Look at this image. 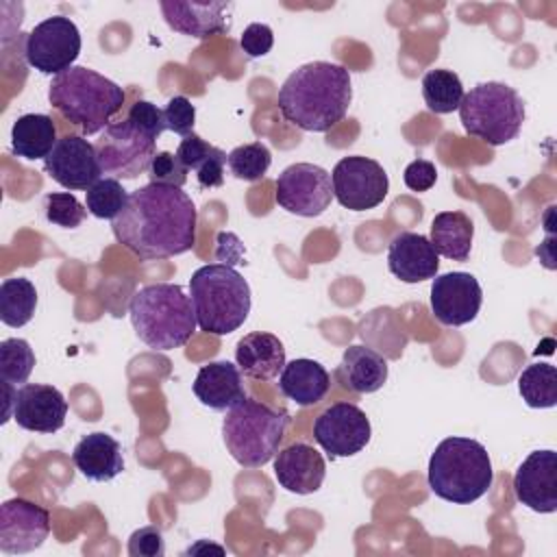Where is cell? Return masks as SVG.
Segmentation results:
<instances>
[{
  "label": "cell",
  "instance_id": "6da1fadb",
  "mask_svg": "<svg viewBox=\"0 0 557 557\" xmlns=\"http://www.w3.org/2000/svg\"><path fill=\"white\" fill-rule=\"evenodd\" d=\"M196 222V205L181 187L148 183L128 196L111 228L126 250L148 261L191 250Z\"/></svg>",
  "mask_w": 557,
  "mask_h": 557
},
{
  "label": "cell",
  "instance_id": "7a4b0ae2",
  "mask_svg": "<svg viewBox=\"0 0 557 557\" xmlns=\"http://www.w3.org/2000/svg\"><path fill=\"white\" fill-rule=\"evenodd\" d=\"M350 100V72L331 61H311L296 67L278 89L283 117L311 133H324L342 122Z\"/></svg>",
  "mask_w": 557,
  "mask_h": 557
},
{
  "label": "cell",
  "instance_id": "3957f363",
  "mask_svg": "<svg viewBox=\"0 0 557 557\" xmlns=\"http://www.w3.org/2000/svg\"><path fill=\"white\" fill-rule=\"evenodd\" d=\"M137 337L154 350L185 346L196 333V311L181 285L154 283L141 287L128 305Z\"/></svg>",
  "mask_w": 557,
  "mask_h": 557
},
{
  "label": "cell",
  "instance_id": "277c9868",
  "mask_svg": "<svg viewBox=\"0 0 557 557\" xmlns=\"http://www.w3.org/2000/svg\"><path fill=\"white\" fill-rule=\"evenodd\" d=\"M124 98L126 94L117 83L85 65H74L54 76L48 89L50 107L85 135L104 131L122 109Z\"/></svg>",
  "mask_w": 557,
  "mask_h": 557
},
{
  "label": "cell",
  "instance_id": "5b68a950",
  "mask_svg": "<svg viewBox=\"0 0 557 557\" xmlns=\"http://www.w3.org/2000/svg\"><path fill=\"white\" fill-rule=\"evenodd\" d=\"M429 487L442 500L470 505L494 483L487 448L472 437L442 440L429 459Z\"/></svg>",
  "mask_w": 557,
  "mask_h": 557
},
{
  "label": "cell",
  "instance_id": "8992f818",
  "mask_svg": "<svg viewBox=\"0 0 557 557\" xmlns=\"http://www.w3.org/2000/svg\"><path fill=\"white\" fill-rule=\"evenodd\" d=\"M189 298L198 329L211 335L237 331L250 313V287L226 263H207L189 278Z\"/></svg>",
  "mask_w": 557,
  "mask_h": 557
},
{
  "label": "cell",
  "instance_id": "52a82bcc",
  "mask_svg": "<svg viewBox=\"0 0 557 557\" xmlns=\"http://www.w3.org/2000/svg\"><path fill=\"white\" fill-rule=\"evenodd\" d=\"M292 418L255 398H244L222 420V440L228 455L244 468H261L276 453Z\"/></svg>",
  "mask_w": 557,
  "mask_h": 557
},
{
  "label": "cell",
  "instance_id": "ba28073f",
  "mask_svg": "<svg viewBox=\"0 0 557 557\" xmlns=\"http://www.w3.org/2000/svg\"><path fill=\"white\" fill-rule=\"evenodd\" d=\"M463 131L490 146H503L518 137L524 122V102L520 94L496 81L479 83L459 104Z\"/></svg>",
  "mask_w": 557,
  "mask_h": 557
},
{
  "label": "cell",
  "instance_id": "9c48e42d",
  "mask_svg": "<svg viewBox=\"0 0 557 557\" xmlns=\"http://www.w3.org/2000/svg\"><path fill=\"white\" fill-rule=\"evenodd\" d=\"M102 172L111 178H137L150 170L157 137L135 126L128 117L111 122L94 144Z\"/></svg>",
  "mask_w": 557,
  "mask_h": 557
},
{
  "label": "cell",
  "instance_id": "30bf717a",
  "mask_svg": "<svg viewBox=\"0 0 557 557\" xmlns=\"http://www.w3.org/2000/svg\"><path fill=\"white\" fill-rule=\"evenodd\" d=\"M81 30L65 15H52L39 22L24 44V57L41 74H63L74 67L81 54Z\"/></svg>",
  "mask_w": 557,
  "mask_h": 557
},
{
  "label": "cell",
  "instance_id": "8fae6325",
  "mask_svg": "<svg viewBox=\"0 0 557 557\" xmlns=\"http://www.w3.org/2000/svg\"><path fill=\"white\" fill-rule=\"evenodd\" d=\"M331 183L337 202L350 211L379 207L389 189V178L383 165L361 154L339 159L331 172Z\"/></svg>",
  "mask_w": 557,
  "mask_h": 557
},
{
  "label": "cell",
  "instance_id": "7c38bea8",
  "mask_svg": "<svg viewBox=\"0 0 557 557\" xmlns=\"http://www.w3.org/2000/svg\"><path fill=\"white\" fill-rule=\"evenodd\" d=\"M274 198L287 213L315 218L324 213L335 198L331 174L315 163L287 165L276 178Z\"/></svg>",
  "mask_w": 557,
  "mask_h": 557
},
{
  "label": "cell",
  "instance_id": "4fadbf2b",
  "mask_svg": "<svg viewBox=\"0 0 557 557\" xmlns=\"http://www.w3.org/2000/svg\"><path fill=\"white\" fill-rule=\"evenodd\" d=\"M372 435L368 416L352 403H335L313 422V440L331 457H352L361 453Z\"/></svg>",
  "mask_w": 557,
  "mask_h": 557
},
{
  "label": "cell",
  "instance_id": "5bb4252c",
  "mask_svg": "<svg viewBox=\"0 0 557 557\" xmlns=\"http://www.w3.org/2000/svg\"><path fill=\"white\" fill-rule=\"evenodd\" d=\"M46 174L65 189L87 191L102 178V165L96 146L81 135H65L44 159Z\"/></svg>",
  "mask_w": 557,
  "mask_h": 557
},
{
  "label": "cell",
  "instance_id": "9a60e30c",
  "mask_svg": "<svg viewBox=\"0 0 557 557\" xmlns=\"http://www.w3.org/2000/svg\"><path fill=\"white\" fill-rule=\"evenodd\" d=\"M50 533V513L46 507L11 498L0 507V550L7 555H24L44 544Z\"/></svg>",
  "mask_w": 557,
  "mask_h": 557
},
{
  "label": "cell",
  "instance_id": "2e32d148",
  "mask_svg": "<svg viewBox=\"0 0 557 557\" xmlns=\"http://www.w3.org/2000/svg\"><path fill=\"white\" fill-rule=\"evenodd\" d=\"M483 289L468 272H446L433 278L431 311L444 326H463L479 315Z\"/></svg>",
  "mask_w": 557,
  "mask_h": 557
},
{
  "label": "cell",
  "instance_id": "e0dca14e",
  "mask_svg": "<svg viewBox=\"0 0 557 557\" xmlns=\"http://www.w3.org/2000/svg\"><path fill=\"white\" fill-rule=\"evenodd\" d=\"M513 492L518 503L537 513L557 511V453H529V457L516 470Z\"/></svg>",
  "mask_w": 557,
  "mask_h": 557
},
{
  "label": "cell",
  "instance_id": "ac0fdd59",
  "mask_svg": "<svg viewBox=\"0 0 557 557\" xmlns=\"http://www.w3.org/2000/svg\"><path fill=\"white\" fill-rule=\"evenodd\" d=\"M161 13L168 26L181 35L209 39L231 28L233 2L224 0H163Z\"/></svg>",
  "mask_w": 557,
  "mask_h": 557
},
{
  "label": "cell",
  "instance_id": "d6986e66",
  "mask_svg": "<svg viewBox=\"0 0 557 557\" xmlns=\"http://www.w3.org/2000/svg\"><path fill=\"white\" fill-rule=\"evenodd\" d=\"M67 400L54 385L24 383L17 387L13 420L17 426L35 433H57L63 429Z\"/></svg>",
  "mask_w": 557,
  "mask_h": 557
},
{
  "label": "cell",
  "instance_id": "ffe728a7",
  "mask_svg": "<svg viewBox=\"0 0 557 557\" xmlns=\"http://www.w3.org/2000/svg\"><path fill=\"white\" fill-rule=\"evenodd\" d=\"M387 268L403 283H420L435 278L440 270V255L429 237L403 231L389 242Z\"/></svg>",
  "mask_w": 557,
  "mask_h": 557
},
{
  "label": "cell",
  "instance_id": "44dd1931",
  "mask_svg": "<svg viewBox=\"0 0 557 557\" xmlns=\"http://www.w3.org/2000/svg\"><path fill=\"white\" fill-rule=\"evenodd\" d=\"M324 474L326 463L322 455L305 442H296L276 453L274 476L278 485L292 494L305 496L318 492L322 487Z\"/></svg>",
  "mask_w": 557,
  "mask_h": 557
},
{
  "label": "cell",
  "instance_id": "7402d4cb",
  "mask_svg": "<svg viewBox=\"0 0 557 557\" xmlns=\"http://www.w3.org/2000/svg\"><path fill=\"white\" fill-rule=\"evenodd\" d=\"M191 387L196 398L215 411H226L246 398L242 370L228 361H213L202 366Z\"/></svg>",
  "mask_w": 557,
  "mask_h": 557
},
{
  "label": "cell",
  "instance_id": "603a6c76",
  "mask_svg": "<svg viewBox=\"0 0 557 557\" xmlns=\"http://www.w3.org/2000/svg\"><path fill=\"white\" fill-rule=\"evenodd\" d=\"M235 361L248 379L272 381L285 368V348L276 335L252 331L237 342Z\"/></svg>",
  "mask_w": 557,
  "mask_h": 557
},
{
  "label": "cell",
  "instance_id": "cb8c5ba5",
  "mask_svg": "<svg viewBox=\"0 0 557 557\" xmlns=\"http://www.w3.org/2000/svg\"><path fill=\"white\" fill-rule=\"evenodd\" d=\"M74 466L81 470L83 476L89 481H111L124 470V457L122 446L117 440H113L109 433H89L85 435L72 453Z\"/></svg>",
  "mask_w": 557,
  "mask_h": 557
},
{
  "label": "cell",
  "instance_id": "d4e9b609",
  "mask_svg": "<svg viewBox=\"0 0 557 557\" xmlns=\"http://www.w3.org/2000/svg\"><path fill=\"white\" fill-rule=\"evenodd\" d=\"M339 385L355 394H372L387 381V361L368 346H348L335 370Z\"/></svg>",
  "mask_w": 557,
  "mask_h": 557
},
{
  "label": "cell",
  "instance_id": "484cf974",
  "mask_svg": "<svg viewBox=\"0 0 557 557\" xmlns=\"http://www.w3.org/2000/svg\"><path fill=\"white\" fill-rule=\"evenodd\" d=\"M278 387L283 396H287L296 405L311 407L326 396L331 387V376L324 366L313 359H294L281 370Z\"/></svg>",
  "mask_w": 557,
  "mask_h": 557
},
{
  "label": "cell",
  "instance_id": "4316f807",
  "mask_svg": "<svg viewBox=\"0 0 557 557\" xmlns=\"http://www.w3.org/2000/svg\"><path fill=\"white\" fill-rule=\"evenodd\" d=\"M474 224L463 211H442L431 222V244L437 255L453 261H468Z\"/></svg>",
  "mask_w": 557,
  "mask_h": 557
},
{
  "label": "cell",
  "instance_id": "83f0119b",
  "mask_svg": "<svg viewBox=\"0 0 557 557\" xmlns=\"http://www.w3.org/2000/svg\"><path fill=\"white\" fill-rule=\"evenodd\" d=\"M57 128L50 115L26 113L13 122L11 150L22 159H46L57 146Z\"/></svg>",
  "mask_w": 557,
  "mask_h": 557
},
{
  "label": "cell",
  "instance_id": "f1b7e54d",
  "mask_svg": "<svg viewBox=\"0 0 557 557\" xmlns=\"http://www.w3.org/2000/svg\"><path fill=\"white\" fill-rule=\"evenodd\" d=\"M37 289L24 276L4 278L0 285V320L7 326L20 329L35 315Z\"/></svg>",
  "mask_w": 557,
  "mask_h": 557
},
{
  "label": "cell",
  "instance_id": "f546056e",
  "mask_svg": "<svg viewBox=\"0 0 557 557\" xmlns=\"http://www.w3.org/2000/svg\"><path fill=\"white\" fill-rule=\"evenodd\" d=\"M461 78L453 70H429L422 76V98L433 113H453L463 100Z\"/></svg>",
  "mask_w": 557,
  "mask_h": 557
},
{
  "label": "cell",
  "instance_id": "4dcf8cb0",
  "mask_svg": "<svg viewBox=\"0 0 557 557\" xmlns=\"http://www.w3.org/2000/svg\"><path fill=\"white\" fill-rule=\"evenodd\" d=\"M522 400L533 409H550L557 405V370L550 363H531L518 376Z\"/></svg>",
  "mask_w": 557,
  "mask_h": 557
},
{
  "label": "cell",
  "instance_id": "1f68e13d",
  "mask_svg": "<svg viewBox=\"0 0 557 557\" xmlns=\"http://www.w3.org/2000/svg\"><path fill=\"white\" fill-rule=\"evenodd\" d=\"M35 368V352L26 339L9 337L0 342V379L2 385H24Z\"/></svg>",
  "mask_w": 557,
  "mask_h": 557
},
{
  "label": "cell",
  "instance_id": "d6a6232c",
  "mask_svg": "<svg viewBox=\"0 0 557 557\" xmlns=\"http://www.w3.org/2000/svg\"><path fill=\"white\" fill-rule=\"evenodd\" d=\"M126 189L122 187V183L117 178H100L98 183H94L87 191H85V207L91 215L100 218V220H115L120 215V211L126 207L128 202Z\"/></svg>",
  "mask_w": 557,
  "mask_h": 557
},
{
  "label": "cell",
  "instance_id": "836d02e7",
  "mask_svg": "<svg viewBox=\"0 0 557 557\" xmlns=\"http://www.w3.org/2000/svg\"><path fill=\"white\" fill-rule=\"evenodd\" d=\"M270 163H272V152L261 141L237 146L226 154V165H228L231 174L235 178L248 181V183L263 178Z\"/></svg>",
  "mask_w": 557,
  "mask_h": 557
},
{
  "label": "cell",
  "instance_id": "e575fe53",
  "mask_svg": "<svg viewBox=\"0 0 557 557\" xmlns=\"http://www.w3.org/2000/svg\"><path fill=\"white\" fill-rule=\"evenodd\" d=\"M44 213L46 220L57 226L76 228L85 220L87 207L81 205L78 198L70 191H54L44 198Z\"/></svg>",
  "mask_w": 557,
  "mask_h": 557
},
{
  "label": "cell",
  "instance_id": "d590c367",
  "mask_svg": "<svg viewBox=\"0 0 557 557\" xmlns=\"http://www.w3.org/2000/svg\"><path fill=\"white\" fill-rule=\"evenodd\" d=\"M187 168L178 161L176 154L161 150L154 154L150 170H148V178L150 183H161V185H174V187H183L187 183Z\"/></svg>",
  "mask_w": 557,
  "mask_h": 557
},
{
  "label": "cell",
  "instance_id": "8d00e7d4",
  "mask_svg": "<svg viewBox=\"0 0 557 557\" xmlns=\"http://www.w3.org/2000/svg\"><path fill=\"white\" fill-rule=\"evenodd\" d=\"M163 120H165V128L187 137L194 133V124H196V107L189 102V98L185 96H174L168 100L165 109H163Z\"/></svg>",
  "mask_w": 557,
  "mask_h": 557
},
{
  "label": "cell",
  "instance_id": "74e56055",
  "mask_svg": "<svg viewBox=\"0 0 557 557\" xmlns=\"http://www.w3.org/2000/svg\"><path fill=\"white\" fill-rule=\"evenodd\" d=\"M131 557H163L165 540L157 527H141L128 537Z\"/></svg>",
  "mask_w": 557,
  "mask_h": 557
},
{
  "label": "cell",
  "instance_id": "f35d334b",
  "mask_svg": "<svg viewBox=\"0 0 557 557\" xmlns=\"http://www.w3.org/2000/svg\"><path fill=\"white\" fill-rule=\"evenodd\" d=\"M239 46L242 50L250 57V59H259V57H265L272 46H274V33L268 24H248L244 28V35L239 39Z\"/></svg>",
  "mask_w": 557,
  "mask_h": 557
},
{
  "label": "cell",
  "instance_id": "ab89813d",
  "mask_svg": "<svg viewBox=\"0 0 557 557\" xmlns=\"http://www.w3.org/2000/svg\"><path fill=\"white\" fill-rule=\"evenodd\" d=\"M135 126L144 128L146 133L154 135L159 139V135L165 131V120H163V109H159L157 104L148 102V100H137L126 115Z\"/></svg>",
  "mask_w": 557,
  "mask_h": 557
},
{
  "label": "cell",
  "instance_id": "60d3db41",
  "mask_svg": "<svg viewBox=\"0 0 557 557\" xmlns=\"http://www.w3.org/2000/svg\"><path fill=\"white\" fill-rule=\"evenodd\" d=\"M224 165H226V152L213 146V150L205 157V161L196 170L198 185L202 189H213L224 185Z\"/></svg>",
  "mask_w": 557,
  "mask_h": 557
},
{
  "label": "cell",
  "instance_id": "b9f144b4",
  "mask_svg": "<svg viewBox=\"0 0 557 557\" xmlns=\"http://www.w3.org/2000/svg\"><path fill=\"white\" fill-rule=\"evenodd\" d=\"M403 181L411 191H429L437 181V170L431 161L416 159L405 168Z\"/></svg>",
  "mask_w": 557,
  "mask_h": 557
},
{
  "label": "cell",
  "instance_id": "7bdbcfd3",
  "mask_svg": "<svg viewBox=\"0 0 557 557\" xmlns=\"http://www.w3.org/2000/svg\"><path fill=\"white\" fill-rule=\"evenodd\" d=\"M213 150V146L209 141H205L200 135L191 133L187 137L181 139L178 144V150H176V157L178 161L187 168V170H198V165L205 161V157Z\"/></svg>",
  "mask_w": 557,
  "mask_h": 557
}]
</instances>
